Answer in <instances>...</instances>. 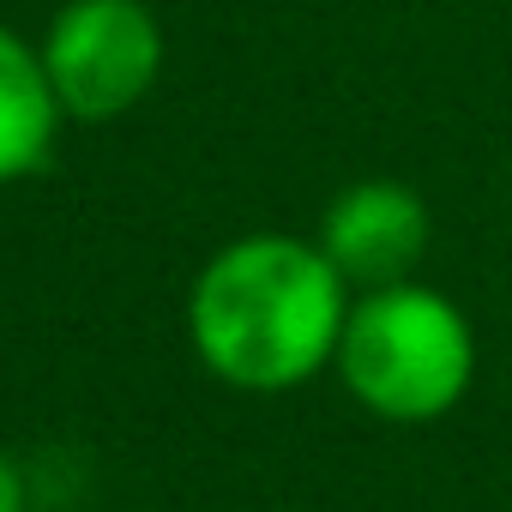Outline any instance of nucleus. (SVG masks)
<instances>
[{
  "label": "nucleus",
  "instance_id": "obj_2",
  "mask_svg": "<svg viewBox=\"0 0 512 512\" xmlns=\"http://www.w3.org/2000/svg\"><path fill=\"white\" fill-rule=\"evenodd\" d=\"M338 362H344V386L368 410L392 422H428L464 398L476 344L464 314L446 296L392 284V290H374L344 320Z\"/></svg>",
  "mask_w": 512,
  "mask_h": 512
},
{
  "label": "nucleus",
  "instance_id": "obj_6",
  "mask_svg": "<svg viewBox=\"0 0 512 512\" xmlns=\"http://www.w3.org/2000/svg\"><path fill=\"white\" fill-rule=\"evenodd\" d=\"M0 512H25V476L0 458Z\"/></svg>",
  "mask_w": 512,
  "mask_h": 512
},
{
  "label": "nucleus",
  "instance_id": "obj_1",
  "mask_svg": "<svg viewBox=\"0 0 512 512\" xmlns=\"http://www.w3.org/2000/svg\"><path fill=\"white\" fill-rule=\"evenodd\" d=\"M193 344L205 368L247 392L302 386L344 338V272L290 235L223 247L193 284Z\"/></svg>",
  "mask_w": 512,
  "mask_h": 512
},
{
  "label": "nucleus",
  "instance_id": "obj_3",
  "mask_svg": "<svg viewBox=\"0 0 512 512\" xmlns=\"http://www.w3.org/2000/svg\"><path fill=\"white\" fill-rule=\"evenodd\" d=\"M163 61V37L139 0H73L43 43L49 91L79 121H109L133 109Z\"/></svg>",
  "mask_w": 512,
  "mask_h": 512
},
{
  "label": "nucleus",
  "instance_id": "obj_4",
  "mask_svg": "<svg viewBox=\"0 0 512 512\" xmlns=\"http://www.w3.org/2000/svg\"><path fill=\"white\" fill-rule=\"evenodd\" d=\"M428 247V211L410 187L398 181H362L326 211V260L374 290L404 284V272L422 260Z\"/></svg>",
  "mask_w": 512,
  "mask_h": 512
},
{
  "label": "nucleus",
  "instance_id": "obj_5",
  "mask_svg": "<svg viewBox=\"0 0 512 512\" xmlns=\"http://www.w3.org/2000/svg\"><path fill=\"white\" fill-rule=\"evenodd\" d=\"M55 91L43 61L13 37L0 31V181H19L43 163L49 139H55Z\"/></svg>",
  "mask_w": 512,
  "mask_h": 512
}]
</instances>
